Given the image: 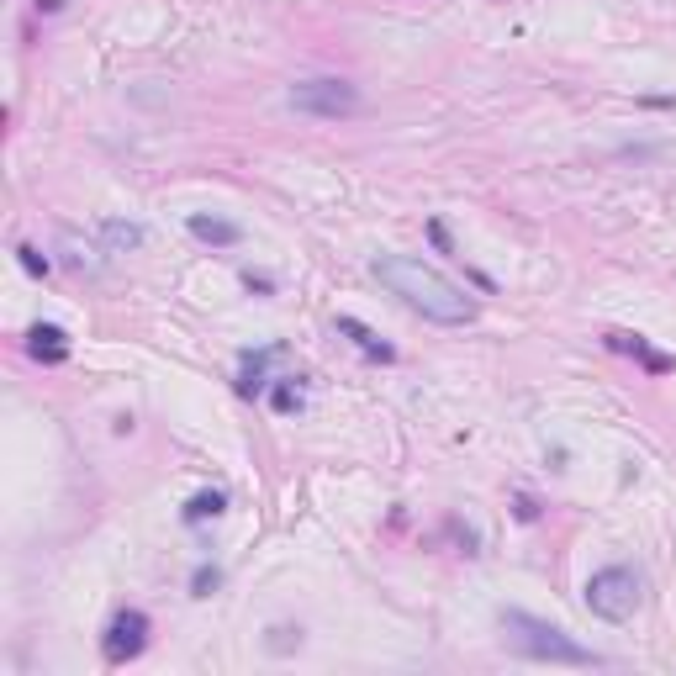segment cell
<instances>
[{"label": "cell", "mask_w": 676, "mask_h": 676, "mask_svg": "<svg viewBox=\"0 0 676 676\" xmlns=\"http://www.w3.org/2000/svg\"><path fill=\"white\" fill-rule=\"evenodd\" d=\"M375 280H381L391 296H402L418 317H428V323L460 328V323H471V317H476L471 296H465L449 275H439L434 265H423V259L386 254V259H375Z\"/></svg>", "instance_id": "1"}, {"label": "cell", "mask_w": 676, "mask_h": 676, "mask_svg": "<svg viewBox=\"0 0 676 676\" xmlns=\"http://www.w3.org/2000/svg\"><path fill=\"white\" fill-rule=\"evenodd\" d=\"M101 238H106L117 254H127V249H138V243H143V228H138V222H106Z\"/></svg>", "instance_id": "11"}, {"label": "cell", "mask_w": 676, "mask_h": 676, "mask_svg": "<svg viewBox=\"0 0 676 676\" xmlns=\"http://www.w3.org/2000/svg\"><path fill=\"white\" fill-rule=\"evenodd\" d=\"M502 634L507 645H513L518 655H529V661H550V666H603V655L576 645L560 624H550V618H534V613H518L507 608L502 613Z\"/></svg>", "instance_id": "2"}, {"label": "cell", "mask_w": 676, "mask_h": 676, "mask_svg": "<svg viewBox=\"0 0 676 676\" xmlns=\"http://www.w3.org/2000/svg\"><path fill=\"white\" fill-rule=\"evenodd\" d=\"M64 6V0H37V11H59Z\"/></svg>", "instance_id": "15"}, {"label": "cell", "mask_w": 676, "mask_h": 676, "mask_svg": "<svg viewBox=\"0 0 676 676\" xmlns=\"http://www.w3.org/2000/svg\"><path fill=\"white\" fill-rule=\"evenodd\" d=\"M222 507H228V497H222V492H196L191 502H185V523H206V518H217Z\"/></svg>", "instance_id": "10"}, {"label": "cell", "mask_w": 676, "mask_h": 676, "mask_svg": "<svg viewBox=\"0 0 676 676\" xmlns=\"http://www.w3.org/2000/svg\"><path fill=\"white\" fill-rule=\"evenodd\" d=\"M185 228H191V238L212 243V249H233L238 243V222H222V217H191Z\"/></svg>", "instance_id": "8"}, {"label": "cell", "mask_w": 676, "mask_h": 676, "mask_svg": "<svg viewBox=\"0 0 676 676\" xmlns=\"http://www.w3.org/2000/svg\"><path fill=\"white\" fill-rule=\"evenodd\" d=\"M640 597H645V581L629 566H603L587 581V608L597 618H608V624H624V618L640 613Z\"/></svg>", "instance_id": "4"}, {"label": "cell", "mask_w": 676, "mask_h": 676, "mask_svg": "<svg viewBox=\"0 0 676 676\" xmlns=\"http://www.w3.org/2000/svg\"><path fill=\"white\" fill-rule=\"evenodd\" d=\"M291 111H302V117H317V122H344L354 111L365 106L360 85L338 80V74H317V80H296L291 85Z\"/></svg>", "instance_id": "3"}, {"label": "cell", "mask_w": 676, "mask_h": 676, "mask_svg": "<svg viewBox=\"0 0 676 676\" xmlns=\"http://www.w3.org/2000/svg\"><path fill=\"white\" fill-rule=\"evenodd\" d=\"M27 349H32V360H43V365L69 360V338H64V328H53V323H37L27 333Z\"/></svg>", "instance_id": "7"}, {"label": "cell", "mask_w": 676, "mask_h": 676, "mask_svg": "<svg viewBox=\"0 0 676 676\" xmlns=\"http://www.w3.org/2000/svg\"><path fill=\"white\" fill-rule=\"evenodd\" d=\"M191 587H196V597H206V592H212V587H217V571H212V566H201V571H196V581H191Z\"/></svg>", "instance_id": "13"}, {"label": "cell", "mask_w": 676, "mask_h": 676, "mask_svg": "<svg viewBox=\"0 0 676 676\" xmlns=\"http://www.w3.org/2000/svg\"><path fill=\"white\" fill-rule=\"evenodd\" d=\"M275 407H280V412H291V407H296V391H291V386H280V391H275Z\"/></svg>", "instance_id": "14"}, {"label": "cell", "mask_w": 676, "mask_h": 676, "mask_svg": "<svg viewBox=\"0 0 676 676\" xmlns=\"http://www.w3.org/2000/svg\"><path fill=\"white\" fill-rule=\"evenodd\" d=\"M338 333H344V338H354V349H360V354H370V360H381V365H391V360H397V349H391V344H386V338L375 333V328H365L360 317H338Z\"/></svg>", "instance_id": "6"}, {"label": "cell", "mask_w": 676, "mask_h": 676, "mask_svg": "<svg viewBox=\"0 0 676 676\" xmlns=\"http://www.w3.org/2000/svg\"><path fill=\"white\" fill-rule=\"evenodd\" d=\"M16 254H22V265H27L32 275H48V259H43V254H37V249H32V243H22V249H16Z\"/></svg>", "instance_id": "12"}, {"label": "cell", "mask_w": 676, "mask_h": 676, "mask_svg": "<svg viewBox=\"0 0 676 676\" xmlns=\"http://www.w3.org/2000/svg\"><path fill=\"white\" fill-rule=\"evenodd\" d=\"M608 344H613V349H624V354H634V360H645L650 370H676V360H666V354H655L640 333H608Z\"/></svg>", "instance_id": "9"}, {"label": "cell", "mask_w": 676, "mask_h": 676, "mask_svg": "<svg viewBox=\"0 0 676 676\" xmlns=\"http://www.w3.org/2000/svg\"><path fill=\"white\" fill-rule=\"evenodd\" d=\"M143 645H148V618L138 608H122L106 629V661L122 666V661H133V655H143Z\"/></svg>", "instance_id": "5"}]
</instances>
